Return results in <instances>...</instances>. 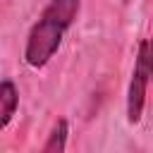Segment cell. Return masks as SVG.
<instances>
[{"label": "cell", "mask_w": 153, "mask_h": 153, "mask_svg": "<svg viewBox=\"0 0 153 153\" xmlns=\"http://www.w3.org/2000/svg\"><path fill=\"white\" fill-rule=\"evenodd\" d=\"M81 0H50L36 24L29 29L26 45H24V62L33 69L45 67L55 53L60 50L65 33L72 29L76 14H79Z\"/></svg>", "instance_id": "1"}, {"label": "cell", "mask_w": 153, "mask_h": 153, "mask_svg": "<svg viewBox=\"0 0 153 153\" xmlns=\"http://www.w3.org/2000/svg\"><path fill=\"white\" fill-rule=\"evenodd\" d=\"M151 76H153V43L143 38L139 43L136 60H134V72H131L129 88H127V122L131 127L141 122Z\"/></svg>", "instance_id": "2"}, {"label": "cell", "mask_w": 153, "mask_h": 153, "mask_svg": "<svg viewBox=\"0 0 153 153\" xmlns=\"http://www.w3.org/2000/svg\"><path fill=\"white\" fill-rule=\"evenodd\" d=\"M19 108V91L12 79H2L0 84V129H7L14 112Z\"/></svg>", "instance_id": "3"}, {"label": "cell", "mask_w": 153, "mask_h": 153, "mask_svg": "<svg viewBox=\"0 0 153 153\" xmlns=\"http://www.w3.org/2000/svg\"><path fill=\"white\" fill-rule=\"evenodd\" d=\"M67 136H69V122L65 117H60L53 124V129L48 134V141L43 143L41 151L43 153H62V151H67Z\"/></svg>", "instance_id": "4"}]
</instances>
